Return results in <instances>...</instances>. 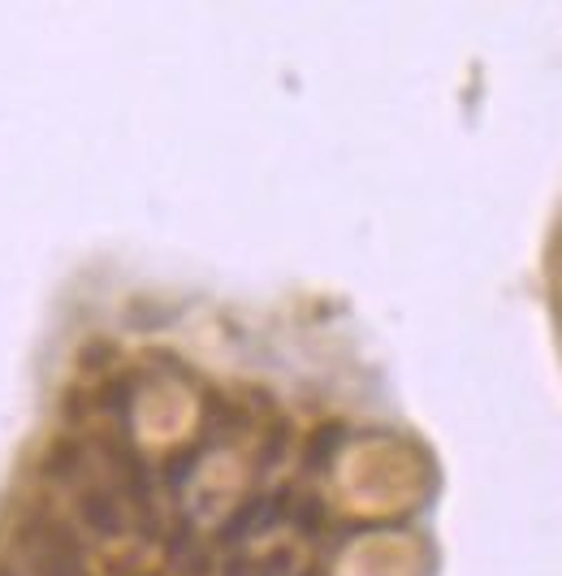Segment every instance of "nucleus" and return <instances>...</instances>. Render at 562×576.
<instances>
[{
    "mask_svg": "<svg viewBox=\"0 0 562 576\" xmlns=\"http://www.w3.org/2000/svg\"><path fill=\"white\" fill-rule=\"evenodd\" d=\"M294 529L303 537H321L324 534V503L317 494H308V498H299L294 503Z\"/></svg>",
    "mask_w": 562,
    "mask_h": 576,
    "instance_id": "nucleus-7",
    "label": "nucleus"
},
{
    "mask_svg": "<svg viewBox=\"0 0 562 576\" xmlns=\"http://www.w3.org/2000/svg\"><path fill=\"white\" fill-rule=\"evenodd\" d=\"M281 451H285V425H278V429L269 434V443H264V468H273L281 459Z\"/></svg>",
    "mask_w": 562,
    "mask_h": 576,
    "instance_id": "nucleus-10",
    "label": "nucleus"
},
{
    "mask_svg": "<svg viewBox=\"0 0 562 576\" xmlns=\"http://www.w3.org/2000/svg\"><path fill=\"white\" fill-rule=\"evenodd\" d=\"M87 468H91V459H87V443H82L79 434H61L40 459V473L43 481H52V486H79L82 477H87Z\"/></svg>",
    "mask_w": 562,
    "mask_h": 576,
    "instance_id": "nucleus-4",
    "label": "nucleus"
},
{
    "mask_svg": "<svg viewBox=\"0 0 562 576\" xmlns=\"http://www.w3.org/2000/svg\"><path fill=\"white\" fill-rule=\"evenodd\" d=\"M74 512H79V525L100 542H113L126 534V507L109 486L100 481H79L74 486Z\"/></svg>",
    "mask_w": 562,
    "mask_h": 576,
    "instance_id": "nucleus-2",
    "label": "nucleus"
},
{
    "mask_svg": "<svg viewBox=\"0 0 562 576\" xmlns=\"http://www.w3.org/2000/svg\"><path fill=\"white\" fill-rule=\"evenodd\" d=\"M96 399H100V408L109 411V416L130 420L139 390H134V381H130V377H113V381H104V386H100V395H96Z\"/></svg>",
    "mask_w": 562,
    "mask_h": 576,
    "instance_id": "nucleus-6",
    "label": "nucleus"
},
{
    "mask_svg": "<svg viewBox=\"0 0 562 576\" xmlns=\"http://www.w3.org/2000/svg\"><path fill=\"white\" fill-rule=\"evenodd\" d=\"M342 443H347V425H342V420L317 425V429L308 434V443H303V468H312V473L329 468V464L338 459V451H342Z\"/></svg>",
    "mask_w": 562,
    "mask_h": 576,
    "instance_id": "nucleus-5",
    "label": "nucleus"
},
{
    "mask_svg": "<svg viewBox=\"0 0 562 576\" xmlns=\"http://www.w3.org/2000/svg\"><path fill=\"white\" fill-rule=\"evenodd\" d=\"M13 546L22 550L31 576H91L79 529L48 503H27L18 512Z\"/></svg>",
    "mask_w": 562,
    "mask_h": 576,
    "instance_id": "nucleus-1",
    "label": "nucleus"
},
{
    "mask_svg": "<svg viewBox=\"0 0 562 576\" xmlns=\"http://www.w3.org/2000/svg\"><path fill=\"white\" fill-rule=\"evenodd\" d=\"M221 576H255V559L239 555V559H230V564H225V573Z\"/></svg>",
    "mask_w": 562,
    "mask_h": 576,
    "instance_id": "nucleus-11",
    "label": "nucleus"
},
{
    "mask_svg": "<svg viewBox=\"0 0 562 576\" xmlns=\"http://www.w3.org/2000/svg\"><path fill=\"white\" fill-rule=\"evenodd\" d=\"M0 576H22V573H18L13 564H0Z\"/></svg>",
    "mask_w": 562,
    "mask_h": 576,
    "instance_id": "nucleus-12",
    "label": "nucleus"
},
{
    "mask_svg": "<svg viewBox=\"0 0 562 576\" xmlns=\"http://www.w3.org/2000/svg\"><path fill=\"white\" fill-rule=\"evenodd\" d=\"M285 512H290V490L255 494V498H247L242 507H234V512L225 516V525H221V542H225V546H242L247 537L269 534Z\"/></svg>",
    "mask_w": 562,
    "mask_h": 576,
    "instance_id": "nucleus-3",
    "label": "nucleus"
},
{
    "mask_svg": "<svg viewBox=\"0 0 562 576\" xmlns=\"http://www.w3.org/2000/svg\"><path fill=\"white\" fill-rule=\"evenodd\" d=\"M195 464H200V459H195V451H178L173 459H169V464H164V481L178 490V486H182V481L195 473Z\"/></svg>",
    "mask_w": 562,
    "mask_h": 576,
    "instance_id": "nucleus-8",
    "label": "nucleus"
},
{
    "mask_svg": "<svg viewBox=\"0 0 562 576\" xmlns=\"http://www.w3.org/2000/svg\"><path fill=\"white\" fill-rule=\"evenodd\" d=\"M290 550H273L269 559H255V576H290Z\"/></svg>",
    "mask_w": 562,
    "mask_h": 576,
    "instance_id": "nucleus-9",
    "label": "nucleus"
}]
</instances>
